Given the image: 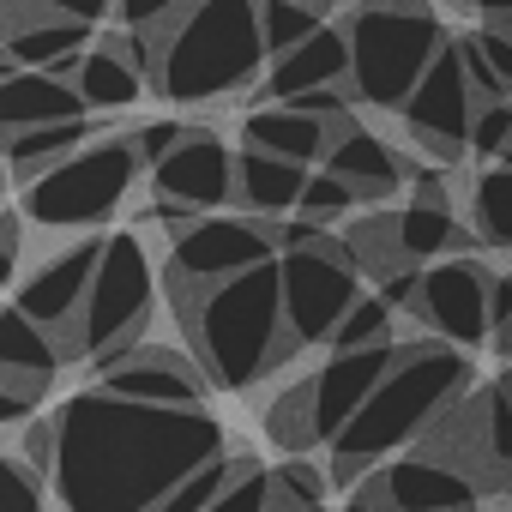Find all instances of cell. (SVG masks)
Instances as JSON below:
<instances>
[{"instance_id": "obj_38", "label": "cell", "mask_w": 512, "mask_h": 512, "mask_svg": "<svg viewBox=\"0 0 512 512\" xmlns=\"http://www.w3.org/2000/svg\"><path fill=\"white\" fill-rule=\"evenodd\" d=\"M181 7H187V0H115L109 13H115L127 31H139V37H157V31H163Z\"/></svg>"}, {"instance_id": "obj_26", "label": "cell", "mask_w": 512, "mask_h": 512, "mask_svg": "<svg viewBox=\"0 0 512 512\" xmlns=\"http://www.w3.org/2000/svg\"><path fill=\"white\" fill-rule=\"evenodd\" d=\"M79 145H91V115H85V121H55V127L13 133L7 145H0V157H7V175H13V181H37V175H49L55 163H67Z\"/></svg>"}, {"instance_id": "obj_21", "label": "cell", "mask_w": 512, "mask_h": 512, "mask_svg": "<svg viewBox=\"0 0 512 512\" xmlns=\"http://www.w3.org/2000/svg\"><path fill=\"white\" fill-rule=\"evenodd\" d=\"M302 187H308V169L302 163L272 157V151H253V145L235 151V199L253 217H290L296 199H302Z\"/></svg>"}, {"instance_id": "obj_29", "label": "cell", "mask_w": 512, "mask_h": 512, "mask_svg": "<svg viewBox=\"0 0 512 512\" xmlns=\"http://www.w3.org/2000/svg\"><path fill=\"white\" fill-rule=\"evenodd\" d=\"M320 25H326V13L302 7V0H260V37H266V61H272V55H284V49H296V43H308Z\"/></svg>"}, {"instance_id": "obj_11", "label": "cell", "mask_w": 512, "mask_h": 512, "mask_svg": "<svg viewBox=\"0 0 512 512\" xmlns=\"http://www.w3.org/2000/svg\"><path fill=\"white\" fill-rule=\"evenodd\" d=\"M278 260V241H272V223L260 217H229V211H205L193 217L181 235H175V260L169 272L175 278H193V284H223L247 266H266Z\"/></svg>"}, {"instance_id": "obj_50", "label": "cell", "mask_w": 512, "mask_h": 512, "mask_svg": "<svg viewBox=\"0 0 512 512\" xmlns=\"http://www.w3.org/2000/svg\"><path fill=\"white\" fill-rule=\"evenodd\" d=\"M494 163H500V169H512V145H506V151H500V157H494Z\"/></svg>"}, {"instance_id": "obj_49", "label": "cell", "mask_w": 512, "mask_h": 512, "mask_svg": "<svg viewBox=\"0 0 512 512\" xmlns=\"http://www.w3.org/2000/svg\"><path fill=\"white\" fill-rule=\"evenodd\" d=\"M272 512H326V500L320 506H272Z\"/></svg>"}, {"instance_id": "obj_6", "label": "cell", "mask_w": 512, "mask_h": 512, "mask_svg": "<svg viewBox=\"0 0 512 512\" xmlns=\"http://www.w3.org/2000/svg\"><path fill=\"white\" fill-rule=\"evenodd\" d=\"M151 308H157V278H151V260H145V241L133 229H121L97 253V272H91V290L79 302V320L61 332V356L103 362V356L139 344Z\"/></svg>"}, {"instance_id": "obj_15", "label": "cell", "mask_w": 512, "mask_h": 512, "mask_svg": "<svg viewBox=\"0 0 512 512\" xmlns=\"http://www.w3.org/2000/svg\"><path fill=\"white\" fill-rule=\"evenodd\" d=\"M398 344H374V350H332L326 368H314V422H320V440L332 446L344 434V422L368 404V392L380 386V374L392 368Z\"/></svg>"}, {"instance_id": "obj_2", "label": "cell", "mask_w": 512, "mask_h": 512, "mask_svg": "<svg viewBox=\"0 0 512 512\" xmlns=\"http://www.w3.org/2000/svg\"><path fill=\"white\" fill-rule=\"evenodd\" d=\"M169 296L181 314V332L193 344V362L211 386L241 392L266 380L296 356V338L284 332V296H278V260L247 266L223 284H193L169 272Z\"/></svg>"}, {"instance_id": "obj_44", "label": "cell", "mask_w": 512, "mask_h": 512, "mask_svg": "<svg viewBox=\"0 0 512 512\" xmlns=\"http://www.w3.org/2000/svg\"><path fill=\"white\" fill-rule=\"evenodd\" d=\"M350 512H392V500L380 494V476H368V482L350 494Z\"/></svg>"}, {"instance_id": "obj_31", "label": "cell", "mask_w": 512, "mask_h": 512, "mask_svg": "<svg viewBox=\"0 0 512 512\" xmlns=\"http://www.w3.org/2000/svg\"><path fill=\"white\" fill-rule=\"evenodd\" d=\"M332 350H374V344H398L392 338V308L380 302V296H356L350 302V314L338 320V332L326 338Z\"/></svg>"}, {"instance_id": "obj_47", "label": "cell", "mask_w": 512, "mask_h": 512, "mask_svg": "<svg viewBox=\"0 0 512 512\" xmlns=\"http://www.w3.org/2000/svg\"><path fill=\"white\" fill-rule=\"evenodd\" d=\"M302 7H314V13H332V7H344V0H302Z\"/></svg>"}, {"instance_id": "obj_9", "label": "cell", "mask_w": 512, "mask_h": 512, "mask_svg": "<svg viewBox=\"0 0 512 512\" xmlns=\"http://www.w3.org/2000/svg\"><path fill=\"white\" fill-rule=\"evenodd\" d=\"M488 284H494V272L476 253H446V260L422 266L410 314L428 326V338H440L452 350L488 344Z\"/></svg>"}, {"instance_id": "obj_19", "label": "cell", "mask_w": 512, "mask_h": 512, "mask_svg": "<svg viewBox=\"0 0 512 512\" xmlns=\"http://www.w3.org/2000/svg\"><path fill=\"white\" fill-rule=\"evenodd\" d=\"M85 97L55 79V73H31L19 67L13 79H0V145L13 133H31V127H55V121H85Z\"/></svg>"}, {"instance_id": "obj_41", "label": "cell", "mask_w": 512, "mask_h": 512, "mask_svg": "<svg viewBox=\"0 0 512 512\" xmlns=\"http://www.w3.org/2000/svg\"><path fill=\"white\" fill-rule=\"evenodd\" d=\"M25 7H31V13H43V19H79V25H103L115 0H25Z\"/></svg>"}, {"instance_id": "obj_24", "label": "cell", "mask_w": 512, "mask_h": 512, "mask_svg": "<svg viewBox=\"0 0 512 512\" xmlns=\"http://www.w3.org/2000/svg\"><path fill=\"white\" fill-rule=\"evenodd\" d=\"M392 253L398 266H434L446 253H470V235L458 229L452 205H404L392 211Z\"/></svg>"}, {"instance_id": "obj_23", "label": "cell", "mask_w": 512, "mask_h": 512, "mask_svg": "<svg viewBox=\"0 0 512 512\" xmlns=\"http://www.w3.org/2000/svg\"><path fill=\"white\" fill-rule=\"evenodd\" d=\"M91 31L97 25H79V19H37V25L13 31L0 49H7L19 67H31V73H55V79L73 85V73H79V61L91 49Z\"/></svg>"}, {"instance_id": "obj_34", "label": "cell", "mask_w": 512, "mask_h": 512, "mask_svg": "<svg viewBox=\"0 0 512 512\" xmlns=\"http://www.w3.org/2000/svg\"><path fill=\"white\" fill-rule=\"evenodd\" d=\"M320 500H326V470H314L308 458L272 464V506H320Z\"/></svg>"}, {"instance_id": "obj_14", "label": "cell", "mask_w": 512, "mask_h": 512, "mask_svg": "<svg viewBox=\"0 0 512 512\" xmlns=\"http://www.w3.org/2000/svg\"><path fill=\"white\" fill-rule=\"evenodd\" d=\"M97 253H103V241H97V235H85V241H73V247L49 253V260L19 284V296H13V302L43 326V332H55V344H61V332L79 320V302H85L91 272H97Z\"/></svg>"}, {"instance_id": "obj_8", "label": "cell", "mask_w": 512, "mask_h": 512, "mask_svg": "<svg viewBox=\"0 0 512 512\" xmlns=\"http://www.w3.org/2000/svg\"><path fill=\"white\" fill-rule=\"evenodd\" d=\"M278 296H284V332L296 338V350L326 344L338 332V320L350 314V302L362 296V272H356L350 241L326 235L320 247L278 253Z\"/></svg>"}, {"instance_id": "obj_33", "label": "cell", "mask_w": 512, "mask_h": 512, "mask_svg": "<svg viewBox=\"0 0 512 512\" xmlns=\"http://www.w3.org/2000/svg\"><path fill=\"white\" fill-rule=\"evenodd\" d=\"M0 512H49L43 476L19 452H0Z\"/></svg>"}, {"instance_id": "obj_35", "label": "cell", "mask_w": 512, "mask_h": 512, "mask_svg": "<svg viewBox=\"0 0 512 512\" xmlns=\"http://www.w3.org/2000/svg\"><path fill=\"white\" fill-rule=\"evenodd\" d=\"M356 205V193L338 181V175H326V169H308V187H302V199H296V217H314V223H338L344 211Z\"/></svg>"}, {"instance_id": "obj_25", "label": "cell", "mask_w": 512, "mask_h": 512, "mask_svg": "<svg viewBox=\"0 0 512 512\" xmlns=\"http://www.w3.org/2000/svg\"><path fill=\"white\" fill-rule=\"evenodd\" d=\"M73 91L85 97L91 115H109V109H133V103L145 97V73L103 37L97 49H85L79 73H73Z\"/></svg>"}, {"instance_id": "obj_28", "label": "cell", "mask_w": 512, "mask_h": 512, "mask_svg": "<svg viewBox=\"0 0 512 512\" xmlns=\"http://www.w3.org/2000/svg\"><path fill=\"white\" fill-rule=\"evenodd\" d=\"M470 223H476L482 247H506L512 253V169L488 163L470 181Z\"/></svg>"}, {"instance_id": "obj_18", "label": "cell", "mask_w": 512, "mask_h": 512, "mask_svg": "<svg viewBox=\"0 0 512 512\" xmlns=\"http://www.w3.org/2000/svg\"><path fill=\"white\" fill-rule=\"evenodd\" d=\"M344 79H350V43H344L338 25H320L308 43L272 55L260 85H266V103H290L302 91H326V85H344Z\"/></svg>"}, {"instance_id": "obj_45", "label": "cell", "mask_w": 512, "mask_h": 512, "mask_svg": "<svg viewBox=\"0 0 512 512\" xmlns=\"http://www.w3.org/2000/svg\"><path fill=\"white\" fill-rule=\"evenodd\" d=\"M470 7H476L488 25H506V19H512V0H470Z\"/></svg>"}, {"instance_id": "obj_39", "label": "cell", "mask_w": 512, "mask_h": 512, "mask_svg": "<svg viewBox=\"0 0 512 512\" xmlns=\"http://www.w3.org/2000/svg\"><path fill=\"white\" fill-rule=\"evenodd\" d=\"M488 344L500 356H512V278L506 272H494V284H488Z\"/></svg>"}, {"instance_id": "obj_4", "label": "cell", "mask_w": 512, "mask_h": 512, "mask_svg": "<svg viewBox=\"0 0 512 512\" xmlns=\"http://www.w3.org/2000/svg\"><path fill=\"white\" fill-rule=\"evenodd\" d=\"M145 43H151L145 79L169 103H217L266 79L260 0H187Z\"/></svg>"}, {"instance_id": "obj_16", "label": "cell", "mask_w": 512, "mask_h": 512, "mask_svg": "<svg viewBox=\"0 0 512 512\" xmlns=\"http://www.w3.org/2000/svg\"><path fill=\"white\" fill-rule=\"evenodd\" d=\"M380 494L392 500V512H470L482 500V488L464 470H452V464H440L428 452H410V458L386 464Z\"/></svg>"}, {"instance_id": "obj_32", "label": "cell", "mask_w": 512, "mask_h": 512, "mask_svg": "<svg viewBox=\"0 0 512 512\" xmlns=\"http://www.w3.org/2000/svg\"><path fill=\"white\" fill-rule=\"evenodd\" d=\"M205 512H272V470H260V458H247V452H241L229 488H223Z\"/></svg>"}, {"instance_id": "obj_40", "label": "cell", "mask_w": 512, "mask_h": 512, "mask_svg": "<svg viewBox=\"0 0 512 512\" xmlns=\"http://www.w3.org/2000/svg\"><path fill=\"white\" fill-rule=\"evenodd\" d=\"M470 43H476V55L488 61V73L500 79V91L512 97V37H506L500 25H482V31H470Z\"/></svg>"}, {"instance_id": "obj_37", "label": "cell", "mask_w": 512, "mask_h": 512, "mask_svg": "<svg viewBox=\"0 0 512 512\" xmlns=\"http://www.w3.org/2000/svg\"><path fill=\"white\" fill-rule=\"evenodd\" d=\"M181 133H187V121H145V127H127L121 139H127V151L139 157V169H157V163L181 145Z\"/></svg>"}, {"instance_id": "obj_20", "label": "cell", "mask_w": 512, "mask_h": 512, "mask_svg": "<svg viewBox=\"0 0 512 512\" xmlns=\"http://www.w3.org/2000/svg\"><path fill=\"white\" fill-rule=\"evenodd\" d=\"M61 344L55 332H43L19 302H0V380H19L31 392H49L61 374Z\"/></svg>"}, {"instance_id": "obj_43", "label": "cell", "mask_w": 512, "mask_h": 512, "mask_svg": "<svg viewBox=\"0 0 512 512\" xmlns=\"http://www.w3.org/2000/svg\"><path fill=\"white\" fill-rule=\"evenodd\" d=\"M410 181H416L410 205H452V199H446V175H434V169H410Z\"/></svg>"}, {"instance_id": "obj_10", "label": "cell", "mask_w": 512, "mask_h": 512, "mask_svg": "<svg viewBox=\"0 0 512 512\" xmlns=\"http://www.w3.org/2000/svg\"><path fill=\"white\" fill-rule=\"evenodd\" d=\"M404 127L410 139L434 157V163H458L470 151V115H476V97H470V79H464V61H458V43H446L434 55V67L416 79V91L404 97Z\"/></svg>"}, {"instance_id": "obj_5", "label": "cell", "mask_w": 512, "mask_h": 512, "mask_svg": "<svg viewBox=\"0 0 512 512\" xmlns=\"http://www.w3.org/2000/svg\"><path fill=\"white\" fill-rule=\"evenodd\" d=\"M344 43H350V79H344L350 97L362 109H404V97L452 37L428 13V0H410V7H356L344 19Z\"/></svg>"}, {"instance_id": "obj_1", "label": "cell", "mask_w": 512, "mask_h": 512, "mask_svg": "<svg viewBox=\"0 0 512 512\" xmlns=\"http://www.w3.org/2000/svg\"><path fill=\"white\" fill-rule=\"evenodd\" d=\"M49 488L61 512H151L181 476L223 452V422L205 404H139L103 386L55 416Z\"/></svg>"}, {"instance_id": "obj_3", "label": "cell", "mask_w": 512, "mask_h": 512, "mask_svg": "<svg viewBox=\"0 0 512 512\" xmlns=\"http://www.w3.org/2000/svg\"><path fill=\"white\" fill-rule=\"evenodd\" d=\"M470 392V362L464 350L422 338V344H398L392 368L380 374V386L368 392V404L344 422V434L332 440V464L326 482H362L386 452L410 446L416 434H428L458 398Z\"/></svg>"}, {"instance_id": "obj_17", "label": "cell", "mask_w": 512, "mask_h": 512, "mask_svg": "<svg viewBox=\"0 0 512 512\" xmlns=\"http://www.w3.org/2000/svg\"><path fill=\"white\" fill-rule=\"evenodd\" d=\"M320 169H326V175H338V181H344L356 199H368V205H374V199H392V193L410 181L404 157H398L374 127H362V121H356V127H344L338 139H326Z\"/></svg>"}, {"instance_id": "obj_42", "label": "cell", "mask_w": 512, "mask_h": 512, "mask_svg": "<svg viewBox=\"0 0 512 512\" xmlns=\"http://www.w3.org/2000/svg\"><path fill=\"white\" fill-rule=\"evenodd\" d=\"M19 247H25V223L13 211H0V284H13L19 272Z\"/></svg>"}, {"instance_id": "obj_22", "label": "cell", "mask_w": 512, "mask_h": 512, "mask_svg": "<svg viewBox=\"0 0 512 512\" xmlns=\"http://www.w3.org/2000/svg\"><path fill=\"white\" fill-rule=\"evenodd\" d=\"M241 139L253 151H272V157H290L302 169H314L326 157V121L290 109V103H260V109H247L241 115Z\"/></svg>"}, {"instance_id": "obj_46", "label": "cell", "mask_w": 512, "mask_h": 512, "mask_svg": "<svg viewBox=\"0 0 512 512\" xmlns=\"http://www.w3.org/2000/svg\"><path fill=\"white\" fill-rule=\"evenodd\" d=\"M494 392H500V398H506V410H512V368H506V374L494 380Z\"/></svg>"}, {"instance_id": "obj_12", "label": "cell", "mask_w": 512, "mask_h": 512, "mask_svg": "<svg viewBox=\"0 0 512 512\" xmlns=\"http://www.w3.org/2000/svg\"><path fill=\"white\" fill-rule=\"evenodd\" d=\"M97 386L115 398H139V404H205V392H211V380L199 374L193 356H181L169 344H145V338L103 356Z\"/></svg>"}, {"instance_id": "obj_7", "label": "cell", "mask_w": 512, "mask_h": 512, "mask_svg": "<svg viewBox=\"0 0 512 512\" xmlns=\"http://www.w3.org/2000/svg\"><path fill=\"white\" fill-rule=\"evenodd\" d=\"M139 157L127 151V139H91L79 145L67 163H55L49 175L25 181V217L43 223V229H91V223H109L121 211V199L133 193L139 181Z\"/></svg>"}, {"instance_id": "obj_36", "label": "cell", "mask_w": 512, "mask_h": 512, "mask_svg": "<svg viewBox=\"0 0 512 512\" xmlns=\"http://www.w3.org/2000/svg\"><path fill=\"white\" fill-rule=\"evenodd\" d=\"M506 145H512V97H500V103H476V115H470V157L494 163Z\"/></svg>"}, {"instance_id": "obj_30", "label": "cell", "mask_w": 512, "mask_h": 512, "mask_svg": "<svg viewBox=\"0 0 512 512\" xmlns=\"http://www.w3.org/2000/svg\"><path fill=\"white\" fill-rule=\"evenodd\" d=\"M235 464H241V458H229V452L205 458V464H199L193 476H181V482H175V488H169V494H163V500L151 506V512H205V506H211V500H217V494L229 488Z\"/></svg>"}, {"instance_id": "obj_13", "label": "cell", "mask_w": 512, "mask_h": 512, "mask_svg": "<svg viewBox=\"0 0 512 512\" xmlns=\"http://www.w3.org/2000/svg\"><path fill=\"white\" fill-rule=\"evenodd\" d=\"M151 193L187 205L193 217H205V211H217V205L235 199V151L211 127H187L181 145L151 169Z\"/></svg>"}, {"instance_id": "obj_27", "label": "cell", "mask_w": 512, "mask_h": 512, "mask_svg": "<svg viewBox=\"0 0 512 512\" xmlns=\"http://www.w3.org/2000/svg\"><path fill=\"white\" fill-rule=\"evenodd\" d=\"M266 434H272V446H278L284 458H308L314 446H326V440H320V422H314V380H296L290 392L272 398Z\"/></svg>"}, {"instance_id": "obj_48", "label": "cell", "mask_w": 512, "mask_h": 512, "mask_svg": "<svg viewBox=\"0 0 512 512\" xmlns=\"http://www.w3.org/2000/svg\"><path fill=\"white\" fill-rule=\"evenodd\" d=\"M7 187H13V175H7V157H0V199H7Z\"/></svg>"}]
</instances>
